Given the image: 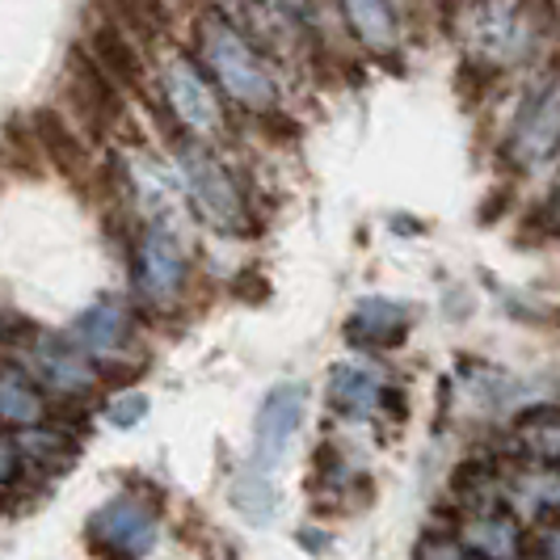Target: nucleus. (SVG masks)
<instances>
[{
  "label": "nucleus",
  "instance_id": "obj_13",
  "mask_svg": "<svg viewBox=\"0 0 560 560\" xmlns=\"http://www.w3.org/2000/svg\"><path fill=\"white\" fill-rule=\"evenodd\" d=\"M102 4V22H114L127 30L136 43H152L168 30V0H97Z\"/></svg>",
  "mask_w": 560,
  "mask_h": 560
},
{
  "label": "nucleus",
  "instance_id": "obj_9",
  "mask_svg": "<svg viewBox=\"0 0 560 560\" xmlns=\"http://www.w3.org/2000/svg\"><path fill=\"white\" fill-rule=\"evenodd\" d=\"M84 51H89V59H93V63H97V68H102L118 89H140L143 84L140 43H136L127 30L114 26V22H97V26L89 30Z\"/></svg>",
  "mask_w": 560,
  "mask_h": 560
},
{
  "label": "nucleus",
  "instance_id": "obj_18",
  "mask_svg": "<svg viewBox=\"0 0 560 560\" xmlns=\"http://www.w3.org/2000/svg\"><path fill=\"white\" fill-rule=\"evenodd\" d=\"M468 544L477 548L485 560H510L518 552V527L502 518V514H485L468 527Z\"/></svg>",
  "mask_w": 560,
  "mask_h": 560
},
{
  "label": "nucleus",
  "instance_id": "obj_5",
  "mask_svg": "<svg viewBox=\"0 0 560 560\" xmlns=\"http://www.w3.org/2000/svg\"><path fill=\"white\" fill-rule=\"evenodd\" d=\"M304 409H308V388L304 384L270 388V396L257 409V421H253V468L257 472H270L287 455L300 421H304Z\"/></svg>",
  "mask_w": 560,
  "mask_h": 560
},
{
  "label": "nucleus",
  "instance_id": "obj_1",
  "mask_svg": "<svg viewBox=\"0 0 560 560\" xmlns=\"http://www.w3.org/2000/svg\"><path fill=\"white\" fill-rule=\"evenodd\" d=\"M198 51L207 59V68L215 72V81L224 84V93L232 102L249 106V110H270L279 89L270 68L261 63V56L249 47V38L232 26L220 13H202L198 18Z\"/></svg>",
  "mask_w": 560,
  "mask_h": 560
},
{
  "label": "nucleus",
  "instance_id": "obj_4",
  "mask_svg": "<svg viewBox=\"0 0 560 560\" xmlns=\"http://www.w3.org/2000/svg\"><path fill=\"white\" fill-rule=\"evenodd\" d=\"M182 177H186L207 224H215L220 232H241L245 228V198L236 190L232 173L207 148H195V143L182 148Z\"/></svg>",
  "mask_w": 560,
  "mask_h": 560
},
{
  "label": "nucleus",
  "instance_id": "obj_7",
  "mask_svg": "<svg viewBox=\"0 0 560 560\" xmlns=\"http://www.w3.org/2000/svg\"><path fill=\"white\" fill-rule=\"evenodd\" d=\"M26 127L34 136V148H38V161L56 165L63 177L72 182H84L93 173V152H89V140L68 122V114L51 110V106H38V110L26 114Z\"/></svg>",
  "mask_w": 560,
  "mask_h": 560
},
{
  "label": "nucleus",
  "instance_id": "obj_2",
  "mask_svg": "<svg viewBox=\"0 0 560 560\" xmlns=\"http://www.w3.org/2000/svg\"><path fill=\"white\" fill-rule=\"evenodd\" d=\"M63 97H68V122L89 140H110V131L122 122V89L89 59L84 47L68 51L63 68Z\"/></svg>",
  "mask_w": 560,
  "mask_h": 560
},
{
  "label": "nucleus",
  "instance_id": "obj_10",
  "mask_svg": "<svg viewBox=\"0 0 560 560\" xmlns=\"http://www.w3.org/2000/svg\"><path fill=\"white\" fill-rule=\"evenodd\" d=\"M30 371L59 393H81L93 384V371L81 359V350L63 334H38L30 341Z\"/></svg>",
  "mask_w": 560,
  "mask_h": 560
},
{
  "label": "nucleus",
  "instance_id": "obj_21",
  "mask_svg": "<svg viewBox=\"0 0 560 560\" xmlns=\"http://www.w3.org/2000/svg\"><path fill=\"white\" fill-rule=\"evenodd\" d=\"M18 468H22V451L13 447L9 439H0V485H9L18 477Z\"/></svg>",
  "mask_w": 560,
  "mask_h": 560
},
{
  "label": "nucleus",
  "instance_id": "obj_15",
  "mask_svg": "<svg viewBox=\"0 0 560 560\" xmlns=\"http://www.w3.org/2000/svg\"><path fill=\"white\" fill-rule=\"evenodd\" d=\"M43 418V396L26 371L0 366V421L9 425H34Z\"/></svg>",
  "mask_w": 560,
  "mask_h": 560
},
{
  "label": "nucleus",
  "instance_id": "obj_3",
  "mask_svg": "<svg viewBox=\"0 0 560 560\" xmlns=\"http://www.w3.org/2000/svg\"><path fill=\"white\" fill-rule=\"evenodd\" d=\"M156 514L140 498H114L89 518V544L110 560H143L156 548Z\"/></svg>",
  "mask_w": 560,
  "mask_h": 560
},
{
  "label": "nucleus",
  "instance_id": "obj_23",
  "mask_svg": "<svg viewBox=\"0 0 560 560\" xmlns=\"http://www.w3.org/2000/svg\"><path fill=\"white\" fill-rule=\"evenodd\" d=\"M544 557H548V560H560V532H548V535H544Z\"/></svg>",
  "mask_w": 560,
  "mask_h": 560
},
{
  "label": "nucleus",
  "instance_id": "obj_14",
  "mask_svg": "<svg viewBox=\"0 0 560 560\" xmlns=\"http://www.w3.org/2000/svg\"><path fill=\"white\" fill-rule=\"evenodd\" d=\"M346 18L354 34L363 38L371 51H393L396 47V18L388 0H341Z\"/></svg>",
  "mask_w": 560,
  "mask_h": 560
},
{
  "label": "nucleus",
  "instance_id": "obj_6",
  "mask_svg": "<svg viewBox=\"0 0 560 560\" xmlns=\"http://www.w3.org/2000/svg\"><path fill=\"white\" fill-rule=\"evenodd\" d=\"M165 97L177 122L190 127L195 136H220L224 131V110H220V97L215 89L198 77V68L190 59H168L165 63Z\"/></svg>",
  "mask_w": 560,
  "mask_h": 560
},
{
  "label": "nucleus",
  "instance_id": "obj_20",
  "mask_svg": "<svg viewBox=\"0 0 560 560\" xmlns=\"http://www.w3.org/2000/svg\"><path fill=\"white\" fill-rule=\"evenodd\" d=\"M143 418H148V396L143 393H122L106 405V421L118 425V430H131V425Z\"/></svg>",
  "mask_w": 560,
  "mask_h": 560
},
{
  "label": "nucleus",
  "instance_id": "obj_17",
  "mask_svg": "<svg viewBox=\"0 0 560 560\" xmlns=\"http://www.w3.org/2000/svg\"><path fill=\"white\" fill-rule=\"evenodd\" d=\"M275 502H279V493H275V485H270V472H241L236 485H232V505L249 518V523H270V514H275Z\"/></svg>",
  "mask_w": 560,
  "mask_h": 560
},
{
  "label": "nucleus",
  "instance_id": "obj_8",
  "mask_svg": "<svg viewBox=\"0 0 560 560\" xmlns=\"http://www.w3.org/2000/svg\"><path fill=\"white\" fill-rule=\"evenodd\" d=\"M136 282L148 300L156 304H168L182 282H186V253L177 245V236L168 228H148L140 241V270H136Z\"/></svg>",
  "mask_w": 560,
  "mask_h": 560
},
{
  "label": "nucleus",
  "instance_id": "obj_19",
  "mask_svg": "<svg viewBox=\"0 0 560 560\" xmlns=\"http://www.w3.org/2000/svg\"><path fill=\"white\" fill-rule=\"evenodd\" d=\"M334 405L337 409H346V413H366L371 409V400L380 396V388H375V380L366 375V371H359V366H337L334 371Z\"/></svg>",
  "mask_w": 560,
  "mask_h": 560
},
{
  "label": "nucleus",
  "instance_id": "obj_22",
  "mask_svg": "<svg viewBox=\"0 0 560 560\" xmlns=\"http://www.w3.org/2000/svg\"><path fill=\"white\" fill-rule=\"evenodd\" d=\"M421 560H472L464 548H455L447 539H430L425 548H421Z\"/></svg>",
  "mask_w": 560,
  "mask_h": 560
},
{
  "label": "nucleus",
  "instance_id": "obj_11",
  "mask_svg": "<svg viewBox=\"0 0 560 560\" xmlns=\"http://www.w3.org/2000/svg\"><path fill=\"white\" fill-rule=\"evenodd\" d=\"M131 337V312L118 300H97L72 320V341L89 354H114Z\"/></svg>",
  "mask_w": 560,
  "mask_h": 560
},
{
  "label": "nucleus",
  "instance_id": "obj_12",
  "mask_svg": "<svg viewBox=\"0 0 560 560\" xmlns=\"http://www.w3.org/2000/svg\"><path fill=\"white\" fill-rule=\"evenodd\" d=\"M560 143V84L548 89L532 110L523 114V122L514 127V148L523 161H544L552 148Z\"/></svg>",
  "mask_w": 560,
  "mask_h": 560
},
{
  "label": "nucleus",
  "instance_id": "obj_16",
  "mask_svg": "<svg viewBox=\"0 0 560 560\" xmlns=\"http://www.w3.org/2000/svg\"><path fill=\"white\" fill-rule=\"evenodd\" d=\"M346 334L354 337V341H384V334H388V341H400V334H405V308L384 304V300H366L363 308L346 320Z\"/></svg>",
  "mask_w": 560,
  "mask_h": 560
}]
</instances>
